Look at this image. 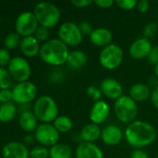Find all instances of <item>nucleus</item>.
Instances as JSON below:
<instances>
[{
    "mask_svg": "<svg viewBox=\"0 0 158 158\" xmlns=\"http://www.w3.org/2000/svg\"><path fill=\"white\" fill-rule=\"evenodd\" d=\"M12 100V91L9 89L7 90H1L0 91V103L6 104L9 103Z\"/></svg>",
    "mask_w": 158,
    "mask_h": 158,
    "instance_id": "nucleus-36",
    "label": "nucleus"
},
{
    "mask_svg": "<svg viewBox=\"0 0 158 158\" xmlns=\"http://www.w3.org/2000/svg\"><path fill=\"white\" fill-rule=\"evenodd\" d=\"M11 59L12 58H11L8 51L6 49L0 48V67H5L7 65L8 66Z\"/></svg>",
    "mask_w": 158,
    "mask_h": 158,
    "instance_id": "nucleus-34",
    "label": "nucleus"
},
{
    "mask_svg": "<svg viewBox=\"0 0 158 158\" xmlns=\"http://www.w3.org/2000/svg\"><path fill=\"white\" fill-rule=\"evenodd\" d=\"M73 150L66 143H57L49 148V158H72Z\"/></svg>",
    "mask_w": 158,
    "mask_h": 158,
    "instance_id": "nucleus-24",
    "label": "nucleus"
},
{
    "mask_svg": "<svg viewBox=\"0 0 158 158\" xmlns=\"http://www.w3.org/2000/svg\"><path fill=\"white\" fill-rule=\"evenodd\" d=\"M115 3V2L113 0H96V1H94V4L96 6H98L100 8H103V9L112 7Z\"/></svg>",
    "mask_w": 158,
    "mask_h": 158,
    "instance_id": "nucleus-39",
    "label": "nucleus"
},
{
    "mask_svg": "<svg viewBox=\"0 0 158 158\" xmlns=\"http://www.w3.org/2000/svg\"><path fill=\"white\" fill-rule=\"evenodd\" d=\"M151 88L149 85L144 83H135L129 89V96L137 102H144L151 98Z\"/></svg>",
    "mask_w": 158,
    "mask_h": 158,
    "instance_id": "nucleus-21",
    "label": "nucleus"
},
{
    "mask_svg": "<svg viewBox=\"0 0 158 158\" xmlns=\"http://www.w3.org/2000/svg\"><path fill=\"white\" fill-rule=\"evenodd\" d=\"M156 158H158V156H157V157H156Z\"/></svg>",
    "mask_w": 158,
    "mask_h": 158,
    "instance_id": "nucleus-46",
    "label": "nucleus"
},
{
    "mask_svg": "<svg viewBox=\"0 0 158 158\" xmlns=\"http://www.w3.org/2000/svg\"><path fill=\"white\" fill-rule=\"evenodd\" d=\"M78 27H79V30H80V31H81V33L83 35H90L92 31H93L91 24L88 21H87V20L81 21L78 24Z\"/></svg>",
    "mask_w": 158,
    "mask_h": 158,
    "instance_id": "nucleus-35",
    "label": "nucleus"
},
{
    "mask_svg": "<svg viewBox=\"0 0 158 158\" xmlns=\"http://www.w3.org/2000/svg\"><path fill=\"white\" fill-rule=\"evenodd\" d=\"M49 35V31L47 28L44 27V26H40L37 28L35 33H34V37L39 41V42H47V38Z\"/></svg>",
    "mask_w": 158,
    "mask_h": 158,
    "instance_id": "nucleus-33",
    "label": "nucleus"
},
{
    "mask_svg": "<svg viewBox=\"0 0 158 158\" xmlns=\"http://www.w3.org/2000/svg\"><path fill=\"white\" fill-rule=\"evenodd\" d=\"M73 121L67 116H59L54 121L53 126L59 131V133H66L70 131L73 128Z\"/></svg>",
    "mask_w": 158,
    "mask_h": 158,
    "instance_id": "nucleus-26",
    "label": "nucleus"
},
{
    "mask_svg": "<svg viewBox=\"0 0 158 158\" xmlns=\"http://www.w3.org/2000/svg\"><path fill=\"white\" fill-rule=\"evenodd\" d=\"M155 75H156V78L158 80V64L155 66Z\"/></svg>",
    "mask_w": 158,
    "mask_h": 158,
    "instance_id": "nucleus-44",
    "label": "nucleus"
},
{
    "mask_svg": "<svg viewBox=\"0 0 158 158\" xmlns=\"http://www.w3.org/2000/svg\"><path fill=\"white\" fill-rule=\"evenodd\" d=\"M153 49V44L149 39L144 37L138 38L129 46V56L136 60H141L149 56Z\"/></svg>",
    "mask_w": 158,
    "mask_h": 158,
    "instance_id": "nucleus-12",
    "label": "nucleus"
},
{
    "mask_svg": "<svg viewBox=\"0 0 158 158\" xmlns=\"http://www.w3.org/2000/svg\"><path fill=\"white\" fill-rule=\"evenodd\" d=\"M130 158H150L149 155L143 149H134L131 152Z\"/></svg>",
    "mask_w": 158,
    "mask_h": 158,
    "instance_id": "nucleus-41",
    "label": "nucleus"
},
{
    "mask_svg": "<svg viewBox=\"0 0 158 158\" xmlns=\"http://www.w3.org/2000/svg\"><path fill=\"white\" fill-rule=\"evenodd\" d=\"M100 89L102 94L108 99L116 101L123 95L122 84L114 78H105L102 81Z\"/></svg>",
    "mask_w": 158,
    "mask_h": 158,
    "instance_id": "nucleus-13",
    "label": "nucleus"
},
{
    "mask_svg": "<svg viewBox=\"0 0 158 158\" xmlns=\"http://www.w3.org/2000/svg\"><path fill=\"white\" fill-rule=\"evenodd\" d=\"M147 58H148L149 62L152 63L153 65L156 66V64H158V46L153 47V49Z\"/></svg>",
    "mask_w": 158,
    "mask_h": 158,
    "instance_id": "nucleus-40",
    "label": "nucleus"
},
{
    "mask_svg": "<svg viewBox=\"0 0 158 158\" xmlns=\"http://www.w3.org/2000/svg\"><path fill=\"white\" fill-rule=\"evenodd\" d=\"M127 143L134 149H143L155 143L157 137L156 128L149 122L135 120L124 131Z\"/></svg>",
    "mask_w": 158,
    "mask_h": 158,
    "instance_id": "nucleus-1",
    "label": "nucleus"
},
{
    "mask_svg": "<svg viewBox=\"0 0 158 158\" xmlns=\"http://www.w3.org/2000/svg\"><path fill=\"white\" fill-rule=\"evenodd\" d=\"M69 49L59 38H54L44 43L40 48V58L47 64L59 67L67 63Z\"/></svg>",
    "mask_w": 158,
    "mask_h": 158,
    "instance_id": "nucleus-2",
    "label": "nucleus"
},
{
    "mask_svg": "<svg viewBox=\"0 0 158 158\" xmlns=\"http://www.w3.org/2000/svg\"><path fill=\"white\" fill-rule=\"evenodd\" d=\"M39 27V23L34 14V12L24 11L20 13L15 21V29L16 32L20 36L27 37L33 36L35 33L37 28Z\"/></svg>",
    "mask_w": 158,
    "mask_h": 158,
    "instance_id": "nucleus-8",
    "label": "nucleus"
},
{
    "mask_svg": "<svg viewBox=\"0 0 158 158\" xmlns=\"http://www.w3.org/2000/svg\"><path fill=\"white\" fill-rule=\"evenodd\" d=\"M158 32V24L156 21L148 22L143 28V36L146 39L154 38Z\"/></svg>",
    "mask_w": 158,
    "mask_h": 158,
    "instance_id": "nucleus-29",
    "label": "nucleus"
},
{
    "mask_svg": "<svg viewBox=\"0 0 158 158\" xmlns=\"http://www.w3.org/2000/svg\"><path fill=\"white\" fill-rule=\"evenodd\" d=\"M12 78L8 72V70L4 68H0V89L7 90L12 85Z\"/></svg>",
    "mask_w": 158,
    "mask_h": 158,
    "instance_id": "nucleus-28",
    "label": "nucleus"
},
{
    "mask_svg": "<svg viewBox=\"0 0 158 158\" xmlns=\"http://www.w3.org/2000/svg\"><path fill=\"white\" fill-rule=\"evenodd\" d=\"M59 39L69 46H78L83 41V34L79 27L73 21L63 22L58 30Z\"/></svg>",
    "mask_w": 158,
    "mask_h": 158,
    "instance_id": "nucleus-7",
    "label": "nucleus"
},
{
    "mask_svg": "<svg viewBox=\"0 0 158 158\" xmlns=\"http://www.w3.org/2000/svg\"><path fill=\"white\" fill-rule=\"evenodd\" d=\"M87 94L94 101V102H97V101H100L102 96L103 95L102 93V90L94 85H91L88 88L87 90Z\"/></svg>",
    "mask_w": 158,
    "mask_h": 158,
    "instance_id": "nucleus-32",
    "label": "nucleus"
},
{
    "mask_svg": "<svg viewBox=\"0 0 158 158\" xmlns=\"http://www.w3.org/2000/svg\"><path fill=\"white\" fill-rule=\"evenodd\" d=\"M37 94L36 86L31 81L20 82L14 86L12 90V100L20 105L31 103Z\"/></svg>",
    "mask_w": 158,
    "mask_h": 158,
    "instance_id": "nucleus-11",
    "label": "nucleus"
},
{
    "mask_svg": "<svg viewBox=\"0 0 158 158\" xmlns=\"http://www.w3.org/2000/svg\"><path fill=\"white\" fill-rule=\"evenodd\" d=\"M20 48L21 53L27 57H34L37 56L40 52V44L39 41L33 35L23 37L20 41Z\"/></svg>",
    "mask_w": 158,
    "mask_h": 158,
    "instance_id": "nucleus-19",
    "label": "nucleus"
},
{
    "mask_svg": "<svg viewBox=\"0 0 158 158\" xmlns=\"http://www.w3.org/2000/svg\"><path fill=\"white\" fill-rule=\"evenodd\" d=\"M72 5L77 8H85L94 3L92 0H72Z\"/></svg>",
    "mask_w": 158,
    "mask_h": 158,
    "instance_id": "nucleus-37",
    "label": "nucleus"
},
{
    "mask_svg": "<svg viewBox=\"0 0 158 158\" xmlns=\"http://www.w3.org/2000/svg\"><path fill=\"white\" fill-rule=\"evenodd\" d=\"M109 115H110L109 105L105 101L100 100V101L94 102L89 112V119L91 123L100 125L108 118Z\"/></svg>",
    "mask_w": 158,
    "mask_h": 158,
    "instance_id": "nucleus-15",
    "label": "nucleus"
},
{
    "mask_svg": "<svg viewBox=\"0 0 158 158\" xmlns=\"http://www.w3.org/2000/svg\"><path fill=\"white\" fill-rule=\"evenodd\" d=\"M34 139L41 144V146L52 147L59 143L60 133L53 125L49 123H42L41 125H38L34 131Z\"/></svg>",
    "mask_w": 158,
    "mask_h": 158,
    "instance_id": "nucleus-9",
    "label": "nucleus"
},
{
    "mask_svg": "<svg viewBox=\"0 0 158 158\" xmlns=\"http://www.w3.org/2000/svg\"><path fill=\"white\" fill-rule=\"evenodd\" d=\"M88 62V56L87 54L79 49L70 51L68 59H67V64L74 69H79L83 68Z\"/></svg>",
    "mask_w": 158,
    "mask_h": 158,
    "instance_id": "nucleus-23",
    "label": "nucleus"
},
{
    "mask_svg": "<svg viewBox=\"0 0 158 158\" xmlns=\"http://www.w3.org/2000/svg\"><path fill=\"white\" fill-rule=\"evenodd\" d=\"M0 23H1V16H0Z\"/></svg>",
    "mask_w": 158,
    "mask_h": 158,
    "instance_id": "nucleus-45",
    "label": "nucleus"
},
{
    "mask_svg": "<svg viewBox=\"0 0 158 158\" xmlns=\"http://www.w3.org/2000/svg\"><path fill=\"white\" fill-rule=\"evenodd\" d=\"M34 14L40 26L47 29L55 27L61 20V13L60 8L49 2H40L34 8Z\"/></svg>",
    "mask_w": 158,
    "mask_h": 158,
    "instance_id": "nucleus-3",
    "label": "nucleus"
},
{
    "mask_svg": "<svg viewBox=\"0 0 158 158\" xmlns=\"http://www.w3.org/2000/svg\"><path fill=\"white\" fill-rule=\"evenodd\" d=\"M89 40L95 46L104 48L105 46L112 44L113 33L110 30L106 28H96L93 29L91 34L89 35Z\"/></svg>",
    "mask_w": 158,
    "mask_h": 158,
    "instance_id": "nucleus-17",
    "label": "nucleus"
},
{
    "mask_svg": "<svg viewBox=\"0 0 158 158\" xmlns=\"http://www.w3.org/2000/svg\"><path fill=\"white\" fill-rule=\"evenodd\" d=\"M30 158H49V150L45 146H35L30 151Z\"/></svg>",
    "mask_w": 158,
    "mask_h": 158,
    "instance_id": "nucleus-30",
    "label": "nucleus"
},
{
    "mask_svg": "<svg viewBox=\"0 0 158 158\" xmlns=\"http://www.w3.org/2000/svg\"><path fill=\"white\" fill-rule=\"evenodd\" d=\"M34 140H35L34 136H32V135H27V136L24 137V143L26 144H32Z\"/></svg>",
    "mask_w": 158,
    "mask_h": 158,
    "instance_id": "nucleus-43",
    "label": "nucleus"
},
{
    "mask_svg": "<svg viewBox=\"0 0 158 158\" xmlns=\"http://www.w3.org/2000/svg\"><path fill=\"white\" fill-rule=\"evenodd\" d=\"M136 8L138 9L139 12L141 13H146L150 9V3L147 0H141L138 1Z\"/></svg>",
    "mask_w": 158,
    "mask_h": 158,
    "instance_id": "nucleus-38",
    "label": "nucleus"
},
{
    "mask_svg": "<svg viewBox=\"0 0 158 158\" xmlns=\"http://www.w3.org/2000/svg\"><path fill=\"white\" fill-rule=\"evenodd\" d=\"M4 158H29L30 152L25 144L19 142H10L2 149Z\"/></svg>",
    "mask_w": 158,
    "mask_h": 158,
    "instance_id": "nucleus-16",
    "label": "nucleus"
},
{
    "mask_svg": "<svg viewBox=\"0 0 158 158\" xmlns=\"http://www.w3.org/2000/svg\"><path fill=\"white\" fill-rule=\"evenodd\" d=\"M138 1L136 0H116L115 4L123 10H132L137 6Z\"/></svg>",
    "mask_w": 158,
    "mask_h": 158,
    "instance_id": "nucleus-31",
    "label": "nucleus"
},
{
    "mask_svg": "<svg viewBox=\"0 0 158 158\" xmlns=\"http://www.w3.org/2000/svg\"><path fill=\"white\" fill-rule=\"evenodd\" d=\"M37 121H38V119L36 118V117L34 114V112L29 111V110L23 111L20 114V118H19L20 126L21 128V130H23L25 132L35 131V130L38 127Z\"/></svg>",
    "mask_w": 158,
    "mask_h": 158,
    "instance_id": "nucleus-22",
    "label": "nucleus"
},
{
    "mask_svg": "<svg viewBox=\"0 0 158 158\" xmlns=\"http://www.w3.org/2000/svg\"><path fill=\"white\" fill-rule=\"evenodd\" d=\"M124 137V131L116 125H108L102 130L101 139L106 145H117L122 142Z\"/></svg>",
    "mask_w": 158,
    "mask_h": 158,
    "instance_id": "nucleus-14",
    "label": "nucleus"
},
{
    "mask_svg": "<svg viewBox=\"0 0 158 158\" xmlns=\"http://www.w3.org/2000/svg\"><path fill=\"white\" fill-rule=\"evenodd\" d=\"M20 38L17 32H11L7 34L4 40V44L7 49H15L20 44Z\"/></svg>",
    "mask_w": 158,
    "mask_h": 158,
    "instance_id": "nucleus-27",
    "label": "nucleus"
},
{
    "mask_svg": "<svg viewBox=\"0 0 158 158\" xmlns=\"http://www.w3.org/2000/svg\"><path fill=\"white\" fill-rule=\"evenodd\" d=\"M17 112V108L14 103L9 102L6 104H2L0 106V121L7 123L11 121Z\"/></svg>",
    "mask_w": 158,
    "mask_h": 158,
    "instance_id": "nucleus-25",
    "label": "nucleus"
},
{
    "mask_svg": "<svg viewBox=\"0 0 158 158\" xmlns=\"http://www.w3.org/2000/svg\"><path fill=\"white\" fill-rule=\"evenodd\" d=\"M101 135H102V129L100 128V126L91 122L85 125L81 129L79 133L82 142L91 143H95V142L101 138Z\"/></svg>",
    "mask_w": 158,
    "mask_h": 158,
    "instance_id": "nucleus-20",
    "label": "nucleus"
},
{
    "mask_svg": "<svg viewBox=\"0 0 158 158\" xmlns=\"http://www.w3.org/2000/svg\"><path fill=\"white\" fill-rule=\"evenodd\" d=\"M102 150L95 143H80L75 149L76 158H103Z\"/></svg>",
    "mask_w": 158,
    "mask_h": 158,
    "instance_id": "nucleus-18",
    "label": "nucleus"
},
{
    "mask_svg": "<svg viewBox=\"0 0 158 158\" xmlns=\"http://www.w3.org/2000/svg\"><path fill=\"white\" fill-rule=\"evenodd\" d=\"M8 72L11 78L20 83L28 81L32 70L30 64L26 59L21 56H15L8 64Z\"/></svg>",
    "mask_w": 158,
    "mask_h": 158,
    "instance_id": "nucleus-10",
    "label": "nucleus"
},
{
    "mask_svg": "<svg viewBox=\"0 0 158 158\" xmlns=\"http://www.w3.org/2000/svg\"><path fill=\"white\" fill-rule=\"evenodd\" d=\"M150 99H151V102H152L153 106L156 109H158V86H156V88H154Z\"/></svg>",
    "mask_w": 158,
    "mask_h": 158,
    "instance_id": "nucleus-42",
    "label": "nucleus"
},
{
    "mask_svg": "<svg viewBox=\"0 0 158 158\" xmlns=\"http://www.w3.org/2000/svg\"><path fill=\"white\" fill-rule=\"evenodd\" d=\"M34 114L41 122L50 123L59 117V107L51 96L42 95L34 102Z\"/></svg>",
    "mask_w": 158,
    "mask_h": 158,
    "instance_id": "nucleus-4",
    "label": "nucleus"
},
{
    "mask_svg": "<svg viewBox=\"0 0 158 158\" xmlns=\"http://www.w3.org/2000/svg\"><path fill=\"white\" fill-rule=\"evenodd\" d=\"M114 111L116 118L125 124H130L136 120L138 105L129 95H122L114 104Z\"/></svg>",
    "mask_w": 158,
    "mask_h": 158,
    "instance_id": "nucleus-5",
    "label": "nucleus"
},
{
    "mask_svg": "<svg viewBox=\"0 0 158 158\" xmlns=\"http://www.w3.org/2000/svg\"><path fill=\"white\" fill-rule=\"evenodd\" d=\"M99 60L105 69L114 70L122 64L124 60V52L119 45L111 44L102 49L99 55Z\"/></svg>",
    "mask_w": 158,
    "mask_h": 158,
    "instance_id": "nucleus-6",
    "label": "nucleus"
}]
</instances>
